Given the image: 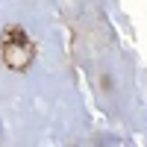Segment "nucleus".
Masks as SVG:
<instances>
[{"label": "nucleus", "mask_w": 147, "mask_h": 147, "mask_svg": "<svg viewBox=\"0 0 147 147\" xmlns=\"http://www.w3.org/2000/svg\"><path fill=\"white\" fill-rule=\"evenodd\" d=\"M0 50H3V62L12 71H27L35 59V41L30 38L21 27H9L3 32V41H0Z\"/></svg>", "instance_id": "f257e3e1"}]
</instances>
